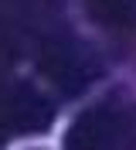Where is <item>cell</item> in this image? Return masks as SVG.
Listing matches in <instances>:
<instances>
[{"instance_id": "obj_1", "label": "cell", "mask_w": 136, "mask_h": 150, "mask_svg": "<svg viewBox=\"0 0 136 150\" xmlns=\"http://www.w3.org/2000/svg\"><path fill=\"white\" fill-rule=\"evenodd\" d=\"M37 68L48 82L65 96H78L82 89H89V82H95L99 65L85 45H75L68 38H54L41 48L37 55Z\"/></svg>"}, {"instance_id": "obj_2", "label": "cell", "mask_w": 136, "mask_h": 150, "mask_svg": "<svg viewBox=\"0 0 136 150\" xmlns=\"http://www.w3.org/2000/svg\"><path fill=\"white\" fill-rule=\"evenodd\" d=\"M129 130H133L129 112L112 103H102L85 109L72 123L65 150H123L129 143Z\"/></svg>"}, {"instance_id": "obj_3", "label": "cell", "mask_w": 136, "mask_h": 150, "mask_svg": "<svg viewBox=\"0 0 136 150\" xmlns=\"http://www.w3.org/2000/svg\"><path fill=\"white\" fill-rule=\"evenodd\" d=\"M0 109L7 116L10 133H37L54 120V106L34 85H14L0 92Z\"/></svg>"}, {"instance_id": "obj_4", "label": "cell", "mask_w": 136, "mask_h": 150, "mask_svg": "<svg viewBox=\"0 0 136 150\" xmlns=\"http://www.w3.org/2000/svg\"><path fill=\"white\" fill-rule=\"evenodd\" d=\"M85 7H89L92 21L109 24V28H119V24H126L133 17L136 0H85Z\"/></svg>"}, {"instance_id": "obj_5", "label": "cell", "mask_w": 136, "mask_h": 150, "mask_svg": "<svg viewBox=\"0 0 136 150\" xmlns=\"http://www.w3.org/2000/svg\"><path fill=\"white\" fill-rule=\"evenodd\" d=\"M10 133V126H7V116H4V109H0V147H4V137Z\"/></svg>"}]
</instances>
